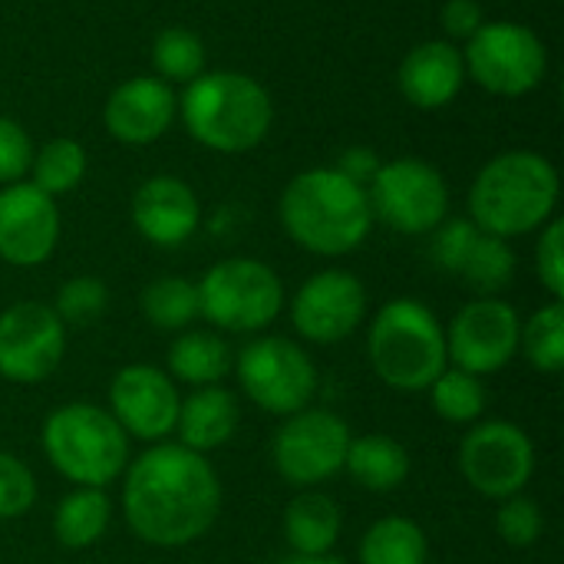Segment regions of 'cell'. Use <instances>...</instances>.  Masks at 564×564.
<instances>
[{
  "label": "cell",
  "instance_id": "obj_1",
  "mask_svg": "<svg viewBox=\"0 0 564 564\" xmlns=\"http://www.w3.org/2000/svg\"><path fill=\"white\" fill-rule=\"evenodd\" d=\"M221 512L215 466L182 443H152L122 473V516L152 549H185L212 532Z\"/></svg>",
  "mask_w": 564,
  "mask_h": 564
},
{
  "label": "cell",
  "instance_id": "obj_2",
  "mask_svg": "<svg viewBox=\"0 0 564 564\" xmlns=\"http://www.w3.org/2000/svg\"><path fill=\"white\" fill-rule=\"evenodd\" d=\"M278 215L288 238L321 258H344L357 251L377 221L367 188L347 178L337 165L294 175L281 192Z\"/></svg>",
  "mask_w": 564,
  "mask_h": 564
},
{
  "label": "cell",
  "instance_id": "obj_3",
  "mask_svg": "<svg viewBox=\"0 0 564 564\" xmlns=\"http://www.w3.org/2000/svg\"><path fill=\"white\" fill-rule=\"evenodd\" d=\"M562 195L558 169L532 149L489 159L469 188V221L496 238H522L555 218Z\"/></svg>",
  "mask_w": 564,
  "mask_h": 564
},
{
  "label": "cell",
  "instance_id": "obj_4",
  "mask_svg": "<svg viewBox=\"0 0 564 564\" xmlns=\"http://www.w3.org/2000/svg\"><path fill=\"white\" fill-rule=\"evenodd\" d=\"M178 116L198 145L221 155H241L261 145L271 132L274 102L271 93L248 73L205 69L185 86Z\"/></svg>",
  "mask_w": 564,
  "mask_h": 564
},
{
  "label": "cell",
  "instance_id": "obj_5",
  "mask_svg": "<svg viewBox=\"0 0 564 564\" xmlns=\"http://www.w3.org/2000/svg\"><path fill=\"white\" fill-rule=\"evenodd\" d=\"M367 357L390 390L423 393L449 367L446 327L423 301L393 297L370 321Z\"/></svg>",
  "mask_w": 564,
  "mask_h": 564
},
{
  "label": "cell",
  "instance_id": "obj_6",
  "mask_svg": "<svg viewBox=\"0 0 564 564\" xmlns=\"http://www.w3.org/2000/svg\"><path fill=\"white\" fill-rule=\"evenodd\" d=\"M50 466L76 489H106L129 466V436L106 406L66 403L53 410L40 433Z\"/></svg>",
  "mask_w": 564,
  "mask_h": 564
},
{
  "label": "cell",
  "instance_id": "obj_7",
  "mask_svg": "<svg viewBox=\"0 0 564 564\" xmlns=\"http://www.w3.org/2000/svg\"><path fill=\"white\" fill-rule=\"evenodd\" d=\"M198 288V317L225 334H261L284 311L278 271L258 258H225L212 264Z\"/></svg>",
  "mask_w": 564,
  "mask_h": 564
},
{
  "label": "cell",
  "instance_id": "obj_8",
  "mask_svg": "<svg viewBox=\"0 0 564 564\" xmlns=\"http://www.w3.org/2000/svg\"><path fill=\"white\" fill-rule=\"evenodd\" d=\"M241 393L271 416H291L304 406H311L317 393V364L311 354L274 334H258L248 340L231 364Z\"/></svg>",
  "mask_w": 564,
  "mask_h": 564
},
{
  "label": "cell",
  "instance_id": "obj_9",
  "mask_svg": "<svg viewBox=\"0 0 564 564\" xmlns=\"http://www.w3.org/2000/svg\"><path fill=\"white\" fill-rule=\"evenodd\" d=\"M466 79L492 96H529L549 73V50L542 36L516 20H486L463 50Z\"/></svg>",
  "mask_w": 564,
  "mask_h": 564
},
{
  "label": "cell",
  "instance_id": "obj_10",
  "mask_svg": "<svg viewBox=\"0 0 564 564\" xmlns=\"http://www.w3.org/2000/svg\"><path fill=\"white\" fill-rule=\"evenodd\" d=\"M373 218L400 235H430L449 215V185L443 172L423 159L403 155L380 162L367 182Z\"/></svg>",
  "mask_w": 564,
  "mask_h": 564
},
{
  "label": "cell",
  "instance_id": "obj_11",
  "mask_svg": "<svg viewBox=\"0 0 564 564\" xmlns=\"http://www.w3.org/2000/svg\"><path fill=\"white\" fill-rule=\"evenodd\" d=\"M354 433L344 416L321 406H304L284 416L271 440V463L278 476L294 489H314L344 473L347 446Z\"/></svg>",
  "mask_w": 564,
  "mask_h": 564
},
{
  "label": "cell",
  "instance_id": "obj_12",
  "mask_svg": "<svg viewBox=\"0 0 564 564\" xmlns=\"http://www.w3.org/2000/svg\"><path fill=\"white\" fill-rule=\"evenodd\" d=\"M459 473L473 492L486 499H512L532 482L535 446L529 433L509 420H482L459 443Z\"/></svg>",
  "mask_w": 564,
  "mask_h": 564
},
{
  "label": "cell",
  "instance_id": "obj_13",
  "mask_svg": "<svg viewBox=\"0 0 564 564\" xmlns=\"http://www.w3.org/2000/svg\"><path fill=\"white\" fill-rule=\"evenodd\" d=\"M66 354V324L50 304L17 301L0 311V377L17 387L50 380Z\"/></svg>",
  "mask_w": 564,
  "mask_h": 564
},
{
  "label": "cell",
  "instance_id": "obj_14",
  "mask_svg": "<svg viewBox=\"0 0 564 564\" xmlns=\"http://www.w3.org/2000/svg\"><path fill=\"white\" fill-rule=\"evenodd\" d=\"M522 317L499 297L469 301L446 327V360L473 377L499 373L519 354Z\"/></svg>",
  "mask_w": 564,
  "mask_h": 564
},
{
  "label": "cell",
  "instance_id": "obj_15",
  "mask_svg": "<svg viewBox=\"0 0 564 564\" xmlns=\"http://www.w3.org/2000/svg\"><path fill=\"white\" fill-rule=\"evenodd\" d=\"M294 330L307 344H340L367 317V288L344 268L311 274L288 301Z\"/></svg>",
  "mask_w": 564,
  "mask_h": 564
},
{
  "label": "cell",
  "instance_id": "obj_16",
  "mask_svg": "<svg viewBox=\"0 0 564 564\" xmlns=\"http://www.w3.org/2000/svg\"><path fill=\"white\" fill-rule=\"evenodd\" d=\"M178 390L175 380L152 364H129L109 383V413L129 440L165 443L175 433L178 420Z\"/></svg>",
  "mask_w": 564,
  "mask_h": 564
},
{
  "label": "cell",
  "instance_id": "obj_17",
  "mask_svg": "<svg viewBox=\"0 0 564 564\" xmlns=\"http://www.w3.org/2000/svg\"><path fill=\"white\" fill-rule=\"evenodd\" d=\"M59 241V208L33 182L0 188V258L13 268L50 261Z\"/></svg>",
  "mask_w": 564,
  "mask_h": 564
},
{
  "label": "cell",
  "instance_id": "obj_18",
  "mask_svg": "<svg viewBox=\"0 0 564 564\" xmlns=\"http://www.w3.org/2000/svg\"><path fill=\"white\" fill-rule=\"evenodd\" d=\"M178 112V99L169 83L159 76H129L119 83L106 106H102V122L112 139L126 145H149L162 139Z\"/></svg>",
  "mask_w": 564,
  "mask_h": 564
},
{
  "label": "cell",
  "instance_id": "obj_19",
  "mask_svg": "<svg viewBox=\"0 0 564 564\" xmlns=\"http://www.w3.org/2000/svg\"><path fill=\"white\" fill-rule=\"evenodd\" d=\"M202 221L198 195L175 175H155L132 195V225L155 248L185 245Z\"/></svg>",
  "mask_w": 564,
  "mask_h": 564
},
{
  "label": "cell",
  "instance_id": "obj_20",
  "mask_svg": "<svg viewBox=\"0 0 564 564\" xmlns=\"http://www.w3.org/2000/svg\"><path fill=\"white\" fill-rule=\"evenodd\" d=\"M397 83H400V93L406 96V102H413L416 109H443L466 86L463 50L449 40L416 43L403 56Z\"/></svg>",
  "mask_w": 564,
  "mask_h": 564
},
{
  "label": "cell",
  "instance_id": "obj_21",
  "mask_svg": "<svg viewBox=\"0 0 564 564\" xmlns=\"http://www.w3.org/2000/svg\"><path fill=\"white\" fill-rule=\"evenodd\" d=\"M238 426H241V403L221 383L198 387L178 403L175 433H178V443L192 453L208 456V453L228 446L235 440Z\"/></svg>",
  "mask_w": 564,
  "mask_h": 564
},
{
  "label": "cell",
  "instance_id": "obj_22",
  "mask_svg": "<svg viewBox=\"0 0 564 564\" xmlns=\"http://www.w3.org/2000/svg\"><path fill=\"white\" fill-rule=\"evenodd\" d=\"M340 506L317 489H301L284 509V539L297 555H327L340 542Z\"/></svg>",
  "mask_w": 564,
  "mask_h": 564
},
{
  "label": "cell",
  "instance_id": "obj_23",
  "mask_svg": "<svg viewBox=\"0 0 564 564\" xmlns=\"http://www.w3.org/2000/svg\"><path fill=\"white\" fill-rule=\"evenodd\" d=\"M344 469L367 492H393L410 476V453L387 433H364L350 440Z\"/></svg>",
  "mask_w": 564,
  "mask_h": 564
},
{
  "label": "cell",
  "instance_id": "obj_24",
  "mask_svg": "<svg viewBox=\"0 0 564 564\" xmlns=\"http://www.w3.org/2000/svg\"><path fill=\"white\" fill-rule=\"evenodd\" d=\"M235 357L221 334L215 330H182L169 347V377L188 387H215L231 370Z\"/></svg>",
  "mask_w": 564,
  "mask_h": 564
},
{
  "label": "cell",
  "instance_id": "obj_25",
  "mask_svg": "<svg viewBox=\"0 0 564 564\" xmlns=\"http://www.w3.org/2000/svg\"><path fill=\"white\" fill-rule=\"evenodd\" d=\"M112 525V502L106 489H73L53 509V539L63 549H89Z\"/></svg>",
  "mask_w": 564,
  "mask_h": 564
},
{
  "label": "cell",
  "instance_id": "obj_26",
  "mask_svg": "<svg viewBox=\"0 0 564 564\" xmlns=\"http://www.w3.org/2000/svg\"><path fill=\"white\" fill-rule=\"evenodd\" d=\"M357 558L360 564H426L430 539L420 522L406 516H387L364 532Z\"/></svg>",
  "mask_w": 564,
  "mask_h": 564
},
{
  "label": "cell",
  "instance_id": "obj_27",
  "mask_svg": "<svg viewBox=\"0 0 564 564\" xmlns=\"http://www.w3.org/2000/svg\"><path fill=\"white\" fill-rule=\"evenodd\" d=\"M139 311H142V317L155 330H162V334H182L198 317V288H195V281L178 278V274L155 278L139 294Z\"/></svg>",
  "mask_w": 564,
  "mask_h": 564
},
{
  "label": "cell",
  "instance_id": "obj_28",
  "mask_svg": "<svg viewBox=\"0 0 564 564\" xmlns=\"http://www.w3.org/2000/svg\"><path fill=\"white\" fill-rule=\"evenodd\" d=\"M86 178V149L76 139H50L33 152L30 162V182L46 192L50 198L73 192Z\"/></svg>",
  "mask_w": 564,
  "mask_h": 564
},
{
  "label": "cell",
  "instance_id": "obj_29",
  "mask_svg": "<svg viewBox=\"0 0 564 564\" xmlns=\"http://www.w3.org/2000/svg\"><path fill=\"white\" fill-rule=\"evenodd\" d=\"M519 350L539 373H558L564 367V304L549 301L519 330Z\"/></svg>",
  "mask_w": 564,
  "mask_h": 564
},
{
  "label": "cell",
  "instance_id": "obj_30",
  "mask_svg": "<svg viewBox=\"0 0 564 564\" xmlns=\"http://www.w3.org/2000/svg\"><path fill=\"white\" fill-rule=\"evenodd\" d=\"M430 400L440 420L453 423V426H469L479 423V416L486 413V387L482 377H473L459 367H446L433 387H430Z\"/></svg>",
  "mask_w": 564,
  "mask_h": 564
},
{
  "label": "cell",
  "instance_id": "obj_31",
  "mask_svg": "<svg viewBox=\"0 0 564 564\" xmlns=\"http://www.w3.org/2000/svg\"><path fill=\"white\" fill-rule=\"evenodd\" d=\"M152 69L162 83L188 86L195 76L205 73V43L198 33L185 26H169L152 43Z\"/></svg>",
  "mask_w": 564,
  "mask_h": 564
},
{
  "label": "cell",
  "instance_id": "obj_32",
  "mask_svg": "<svg viewBox=\"0 0 564 564\" xmlns=\"http://www.w3.org/2000/svg\"><path fill=\"white\" fill-rule=\"evenodd\" d=\"M459 274L466 278L473 291H479V297H496L516 278V251L509 248L506 238L479 231Z\"/></svg>",
  "mask_w": 564,
  "mask_h": 564
},
{
  "label": "cell",
  "instance_id": "obj_33",
  "mask_svg": "<svg viewBox=\"0 0 564 564\" xmlns=\"http://www.w3.org/2000/svg\"><path fill=\"white\" fill-rule=\"evenodd\" d=\"M106 304H109L106 281L96 274H76L66 284H59L56 304H50V307L56 311V317L66 327H89L106 314Z\"/></svg>",
  "mask_w": 564,
  "mask_h": 564
},
{
  "label": "cell",
  "instance_id": "obj_34",
  "mask_svg": "<svg viewBox=\"0 0 564 564\" xmlns=\"http://www.w3.org/2000/svg\"><path fill=\"white\" fill-rule=\"evenodd\" d=\"M542 529H545V519H542V509L539 502L525 499V496H512V499H502L499 502V512H496V532L506 545L512 549H529L542 539Z\"/></svg>",
  "mask_w": 564,
  "mask_h": 564
},
{
  "label": "cell",
  "instance_id": "obj_35",
  "mask_svg": "<svg viewBox=\"0 0 564 564\" xmlns=\"http://www.w3.org/2000/svg\"><path fill=\"white\" fill-rule=\"evenodd\" d=\"M36 502V479L23 459L0 449V522L23 519Z\"/></svg>",
  "mask_w": 564,
  "mask_h": 564
},
{
  "label": "cell",
  "instance_id": "obj_36",
  "mask_svg": "<svg viewBox=\"0 0 564 564\" xmlns=\"http://www.w3.org/2000/svg\"><path fill=\"white\" fill-rule=\"evenodd\" d=\"M430 235H433V251H430L433 261L443 271L459 274L463 264H466V258H469V251H473V245H476V238H479V228L469 218H446Z\"/></svg>",
  "mask_w": 564,
  "mask_h": 564
},
{
  "label": "cell",
  "instance_id": "obj_37",
  "mask_svg": "<svg viewBox=\"0 0 564 564\" xmlns=\"http://www.w3.org/2000/svg\"><path fill=\"white\" fill-rule=\"evenodd\" d=\"M535 271L542 288L552 301L564 297V221L552 218L545 228H539V248H535Z\"/></svg>",
  "mask_w": 564,
  "mask_h": 564
},
{
  "label": "cell",
  "instance_id": "obj_38",
  "mask_svg": "<svg viewBox=\"0 0 564 564\" xmlns=\"http://www.w3.org/2000/svg\"><path fill=\"white\" fill-rule=\"evenodd\" d=\"M30 162H33V142L26 129L17 119L0 116V185L23 182V175H30Z\"/></svg>",
  "mask_w": 564,
  "mask_h": 564
},
{
  "label": "cell",
  "instance_id": "obj_39",
  "mask_svg": "<svg viewBox=\"0 0 564 564\" xmlns=\"http://www.w3.org/2000/svg\"><path fill=\"white\" fill-rule=\"evenodd\" d=\"M440 23L449 36V43L456 40H469L482 23H486V10L479 0H446L443 13H440Z\"/></svg>",
  "mask_w": 564,
  "mask_h": 564
},
{
  "label": "cell",
  "instance_id": "obj_40",
  "mask_svg": "<svg viewBox=\"0 0 564 564\" xmlns=\"http://www.w3.org/2000/svg\"><path fill=\"white\" fill-rule=\"evenodd\" d=\"M337 169H340L347 178H354V182H360V185L367 188V182H370V178L377 175V169H380V159H377L373 149H347L344 159L337 162Z\"/></svg>",
  "mask_w": 564,
  "mask_h": 564
},
{
  "label": "cell",
  "instance_id": "obj_41",
  "mask_svg": "<svg viewBox=\"0 0 564 564\" xmlns=\"http://www.w3.org/2000/svg\"><path fill=\"white\" fill-rule=\"evenodd\" d=\"M278 564H344V558L334 555V552H327V555H297V552H291Z\"/></svg>",
  "mask_w": 564,
  "mask_h": 564
}]
</instances>
